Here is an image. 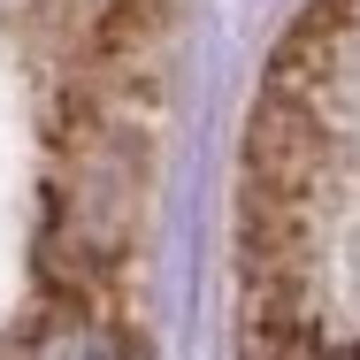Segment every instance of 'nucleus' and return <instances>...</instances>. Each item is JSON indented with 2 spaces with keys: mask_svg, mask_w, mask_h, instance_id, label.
I'll return each mask as SVG.
<instances>
[{
  "mask_svg": "<svg viewBox=\"0 0 360 360\" xmlns=\"http://www.w3.org/2000/svg\"><path fill=\"white\" fill-rule=\"evenodd\" d=\"M299 360H360V345H314V353H299Z\"/></svg>",
  "mask_w": 360,
  "mask_h": 360,
  "instance_id": "nucleus-2",
  "label": "nucleus"
},
{
  "mask_svg": "<svg viewBox=\"0 0 360 360\" xmlns=\"http://www.w3.org/2000/svg\"><path fill=\"white\" fill-rule=\"evenodd\" d=\"M8 8H23V0H0V15H8Z\"/></svg>",
  "mask_w": 360,
  "mask_h": 360,
  "instance_id": "nucleus-3",
  "label": "nucleus"
},
{
  "mask_svg": "<svg viewBox=\"0 0 360 360\" xmlns=\"http://www.w3.org/2000/svg\"><path fill=\"white\" fill-rule=\"evenodd\" d=\"M23 360H131V353H123V338H115L100 314H77L70 307V314H54V322L31 338Z\"/></svg>",
  "mask_w": 360,
  "mask_h": 360,
  "instance_id": "nucleus-1",
  "label": "nucleus"
}]
</instances>
